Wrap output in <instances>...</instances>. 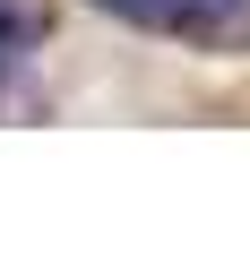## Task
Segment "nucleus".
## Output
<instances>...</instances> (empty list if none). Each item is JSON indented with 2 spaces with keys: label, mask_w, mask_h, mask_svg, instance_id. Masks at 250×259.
Returning a JSON list of instances; mask_svg holds the SVG:
<instances>
[{
  "label": "nucleus",
  "mask_w": 250,
  "mask_h": 259,
  "mask_svg": "<svg viewBox=\"0 0 250 259\" xmlns=\"http://www.w3.org/2000/svg\"><path fill=\"white\" fill-rule=\"evenodd\" d=\"M86 9L164 44H190V52H216V61L250 52V0H86Z\"/></svg>",
  "instance_id": "f257e3e1"
}]
</instances>
